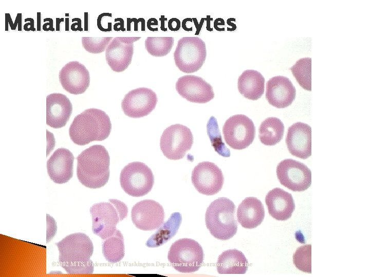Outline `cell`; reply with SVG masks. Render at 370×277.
Masks as SVG:
<instances>
[{
	"instance_id": "1",
	"label": "cell",
	"mask_w": 370,
	"mask_h": 277,
	"mask_svg": "<svg viewBox=\"0 0 370 277\" xmlns=\"http://www.w3.org/2000/svg\"><path fill=\"white\" fill-rule=\"evenodd\" d=\"M59 251V262L68 274H91L94 264L90 260L94 246L84 233L69 234L55 243Z\"/></svg>"
},
{
	"instance_id": "2",
	"label": "cell",
	"mask_w": 370,
	"mask_h": 277,
	"mask_svg": "<svg viewBox=\"0 0 370 277\" xmlns=\"http://www.w3.org/2000/svg\"><path fill=\"white\" fill-rule=\"evenodd\" d=\"M77 175L79 182L91 189L104 186L108 181L110 157L104 146L92 145L77 157Z\"/></svg>"
},
{
	"instance_id": "3",
	"label": "cell",
	"mask_w": 370,
	"mask_h": 277,
	"mask_svg": "<svg viewBox=\"0 0 370 277\" xmlns=\"http://www.w3.org/2000/svg\"><path fill=\"white\" fill-rule=\"evenodd\" d=\"M111 130L108 115L102 110L90 108L74 118L69 129V134L75 144L84 146L92 141L105 140Z\"/></svg>"
},
{
	"instance_id": "4",
	"label": "cell",
	"mask_w": 370,
	"mask_h": 277,
	"mask_svg": "<svg viewBox=\"0 0 370 277\" xmlns=\"http://www.w3.org/2000/svg\"><path fill=\"white\" fill-rule=\"evenodd\" d=\"M236 206L230 199L220 197L211 203L205 214V222L210 233L215 238L226 241L237 231Z\"/></svg>"
},
{
	"instance_id": "5",
	"label": "cell",
	"mask_w": 370,
	"mask_h": 277,
	"mask_svg": "<svg viewBox=\"0 0 370 277\" xmlns=\"http://www.w3.org/2000/svg\"><path fill=\"white\" fill-rule=\"evenodd\" d=\"M90 213L93 233L105 240L115 233L117 224L127 216L128 208L119 200L109 199L108 202L94 204Z\"/></svg>"
},
{
	"instance_id": "6",
	"label": "cell",
	"mask_w": 370,
	"mask_h": 277,
	"mask_svg": "<svg viewBox=\"0 0 370 277\" xmlns=\"http://www.w3.org/2000/svg\"><path fill=\"white\" fill-rule=\"evenodd\" d=\"M168 259L177 271L191 273L197 271L202 266L204 253L201 246L197 241L183 238L172 244Z\"/></svg>"
},
{
	"instance_id": "7",
	"label": "cell",
	"mask_w": 370,
	"mask_h": 277,
	"mask_svg": "<svg viewBox=\"0 0 370 277\" xmlns=\"http://www.w3.org/2000/svg\"><path fill=\"white\" fill-rule=\"evenodd\" d=\"M206 55V44L202 39L196 36L183 37L178 41L174 59L181 71L191 73L200 69Z\"/></svg>"
},
{
	"instance_id": "8",
	"label": "cell",
	"mask_w": 370,
	"mask_h": 277,
	"mask_svg": "<svg viewBox=\"0 0 370 277\" xmlns=\"http://www.w3.org/2000/svg\"><path fill=\"white\" fill-rule=\"evenodd\" d=\"M122 189L134 197L143 196L152 190L154 176L152 170L145 163L133 162L122 169L120 175Z\"/></svg>"
},
{
	"instance_id": "9",
	"label": "cell",
	"mask_w": 370,
	"mask_h": 277,
	"mask_svg": "<svg viewBox=\"0 0 370 277\" xmlns=\"http://www.w3.org/2000/svg\"><path fill=\"white\" fill-rule=\"evenodd\" d=\"M193 143L191 130L184 125L177 124L167 127L160 140V149L168 159L177 160L182 159Z\"/></svg>"
},
{
	"instance_id": "10",
	"label": "cell",
	"mask_w": 370,
	"mask_h": 277,
	"mask_svg": "<svg viewBox=\"0 0 370 277\" xmlns=\"http://www.w3.org/2000/svg\"><path fill=\"white\" fill-rule=\"evenodd\" d=\"M226 144L231 148L242 150L247 148L254 141L255 127L253 121L244 114L230 117L223 127Z\"/></svg>"
},
{
	"instance_id": "11",
	"label": "cell",
	"mask_w": 370,
	"mask_h": 277,
	"mask_svg": "<svg viewBox=\"0 0 370 277\" xmlns=\"http://www.w3.org/2000/svg\"><path fill=\"white\" fill-rule=\"evenodd\" d=\"M276 172L280 183L294 192L304 191L311 185L310 170L299 161L285 159L278 164Z\"/></svg>"
},
{
	"instance_id": "12",
	"label": "cell",
	"mask_w": 370,
	"mask_h": 277,
	"mask_svg": "<svg viewBox=\"0 0 370 277\" xmlns=\"http://www.w3.org/2000/svg\"><path fill=\"white\" fill-rule=\"evenodd\" d=\"M191 181L199 193L212 195L221 189L224 177L222 171L215 163L204 161L198 163L194 168Z\"/></svg>"
},
{
	"instance_id": "13",
	"label": "cell",
	"mask_w": 370,
	"mask_h": 277,
	"mask_svg": "<svg viewBox=\"0 0 370 277\" xmlns=\"http://www.w3.org/2000/svg\"><path fill=\"white\" fill-rule=\"evenodd\" d=\"M158 98L152 89L140 87L129 91L121 102L124 113L132 118H140L149 114L156 107Z\"/></svg>"
},
{
	"instance_id": "14",
	"label": "cell",
	"mask_w": 370,
	"mask_h": 277,
	"mask_svg": "<svg viewBox=\"0 0 370 277\" xmlns=\"http://www.w3.org/2000/svg\"><path fill=\"white\" fill-rule=\"evenodd\" d=\"M164 209L159 203L145 200L135 204L131 211L133 224L138 229L151 231L158 228L163 223Z\"/></svg>"
},
{
	"instance_id": "15",
	"label": "cell",
	"mask_w": 370,
	"mask_h": 277,
	"mask_svg": "<svg viewBox=\"0 0 370 277\" xmlns=\"http://www.w3.org/2000/svg\"><path fill=\"white\" fill-rule=\"evenodd\" d=\"M141 37H116L105 51V59L111 69L121 72L128 68L134 53V43Z\"/></svg>"
},
{
	"instance_id": "16",
	"label": "cell",
	"mask_w": 370,
	"mask_h": 277,
	"mask_svg": "<svg viewBox=\"0 0 370 277\" xmlns=\"http://www.w3.org/2000/svg\"><path fill=\"white\" fill-rule=\"evenodd\" d=\"M176 89L181 96L192 103L204 104L214 97L211 85L194 75L180 77L176 82Z\"/></svg>"
},
{
	"instance_id": "17",
	"label": "cell",
	"mask_w": 370,
	"mask_h": 277,
	"mask_svg": "<svg viewBox=\"0 0 370 277\" xmlns=\"http://www.w3.org/2000/svg\"><path fill=\"white\" fill-rule=\"evenodd\" d=\"M59 77L63 89L75 95L83 93L90 83L88 70L78 61H71L65 65L59 72Z\"/></svg>"
},
{
	"instance_id": "18",
	"label": "cell",
	"mask_w": 370,
	"mask_h": 277,
	"mask_svg": "<svg viewBox=\"0 0 370 277\" xmlns=\"http://www.w3.org/2000/svg\"><path fill=\"white\" fill-rule=\"evenodd\" d=\"M286 144L292 155L306 159L311 154V128L307 124L296 122L288 129Z\"/></svg>"
},
{
	"instance_id": "19",
	"label": "cell",
	"mask_w": 370,
	"mask_h": 277,
	"mask_svg": "<svg viewBox=\"0 0 370 277\" xmlns=\"http://www.w3.org/2000/svg\"><path fill=\"white\" fill-rule=\"evenodd\" d=\"M296 96V89L287 77L279 75L270 78L266 83V98L277 108L290 106Z\"/></svg>"
},
{
	"instance_id": "20",
	"label": "cell",
	"mask_w": 370,
	"mask_h": 277,
	"mask_svg": "<svg viewBox=\"0 0 370 277\" xmlns=\"http://www.w3.org/2000/svg\"><path fill=\"white\" fill-rule=\"evenodd\" d=\"M74 156L68 149H57L47 162V172L50 179L56 184L68 182L73 176Z\"/></svg>"
},
{
	"instance_id": "21",
	"label": "cell",
	"mask_w": 370,
	"mask_h": 277,
	"mask_svg": "<svg viewBox=\"0 0 370 277\" xmlns=\"http://www.w3.org/2000/svg\"><path fill=\"white\" fill-rule=\"evenodd\" d=\"M72 111V104L64 94L53 93L46 97V124L53 128L66 125Z\"/></svg>"
},
{
	"instance_id": "22",
	"label": "cell",
	"mask_w": 370,
	"mask_h": 277,
	"mask_svg": "<svg viewBox=\"0 0 370 277\" xmlns=\"http://www.w3.org/2000/svg\"><path fill=\"white\" fill-rule=\"evenodd\" d=\"M265 203L269 214L278 221L289 219L295 209L292 195L280 188H275L266 195Z\"/></svg>"
},
{
	"instance_id": "23",
	"label": "cell",
	"mask_w": 370,
	"mask_h": 277,
	"mask_svg": "<svg viewBox=\"0 0 370 277\" xmlns=\"http://www.w3.org/2000/svg\"><path fill=\"white\" fill-rule=\"evenodd\" d=\"M236 215L237 221L243 227L253 229L263 222L265 209L260 200L255 197H248L239 205Z\"/></svg>"
},
{
	"instance_id": "24",
	"label": "cell",
	"mask_w": 370,
	"mask_h": 277,
	"mask_svg": "<svg viewBox=\"0 0 370 277\" xmlns=\"http://www.w3.org/2000/svg\"><path fill=\"white\" fill-rule=\"evenodd\" d=\"M265 78L258 71L252 69L244 71L239 76L237 88L245 98L255 101L264 92Z\"/></svg>"
},
{
	"instance_id": "25",
	"label": "cell",
	"mask_w": 370,
	"mask_h": 277,
	"mask_svg": "<svg viewBox=\"0 0 370 277\" xmlns=\"http://www.w3.org/2000/svg\"><path fill=\"white\" fill-rule=\"evenodd\" d=\"M248 266L244 254L236 249L224 251L219 255L216 263L219 274H245Z\"/></svg>"
},
{
	"instance_id": "26",
	"label": "cell",
	"mask_w": 370,
	"mask_h": 277,
	"mask_svg": "<svg viewBox=\"0 0 370 277\" xmlns=\"http://www.w3.org/2000/svg\"><path fill=\"white\" fill-rule=\"evenodd\" d=\"M182 221L181 215L176 212L147 240L145 245L154 248L163 245L177 233Z\"/></svg>"
},
{
	"instance_id": "27",
	"label": "cell",
	"mask_w": 370,
	"mask_h": 277,
	"mask_svg": "<svg viewBox=\"0 0 370 277\" xmlns=\"http://www.w3.org/2000/svg\"><path fill=\"white\" fill-rule=\"evenodd\" d=\"M284 125L278 118L270 117L266 118L259 128V138L266 146H274L283 138Z\"/></svg>"
},
{
	"instance_id": "28",
	"label": "cell",
	"mask_w": 370,
	"mask_h": 277,
	"mask_svg": "<svg viewBox=\"0 0 370 277\" xmlns=\"http://www.w3.org/2000/svg\"><path fill=\"white\" fill-rule=\"evenodd\" d=\"M102 252L105 259L115 263L120 262L125 253L124 238L121 231L116 229L115 233L104 240Z\"/></svg>"
},
{
	"instance_id": "29",
	"label": "cell",
	"mask_w": 370,
	"mask_h": 277,
	"mask_svg": "<svg viewBox=\"0 0 370 277\" xmlns=\"http://www.w3.org/2000/svg\"><path fill=\"white\" fill-rule=\"evenodd\" d=\"M299 85L304 89L311 90V58L304 57L299 59L290 68Z\"/></svg>"
},
{
	"instance_id": "30",
	"label": "cell",
	"mask_w": 370,
	"mask_h": 277,
	"mask_svg": "<svg viewBox=\"0 0 370 277\" xmlns=\"http://www.w3.org/2000/svg\"><path fill=\"white\" fill-rule=\"evenodd\" d=\"M173 37H147L145 41V47L149 54L156 57L167 55L173 46Z\"/></svg>"
},
{
	"instance_id": "31",
	"label": "cell",
	"mask_w": 370,
	"mask_h": 277,
	"mask_svg": "<svg viewBox=\"0 0 370 277\" xmlns=\"http://www.w3.org/2000/svg\"><path fill=\"white\" fill-rule=\"evenodd\" d=\"M293 262L299 270L311 273V245H302L298 247L293 255Z\"/></svg>"
},
{
	"instance_id": "32",
	"label": "cell",
	"mask_w": 370,
	"mask_h": 277,
	"mask_svg": "<svg viewBox=\"0 0 370 277\" xmlns=\"http://www.w3.org/2000/svg\"><path fill=\"white\" fill-rule=\"evenodd\" d=\"M113 37H82V44L85 50L93 54L104 51Z\"/></svg>"
},
{
	"instance_id": "33",
	"label": "cell",
	"mask_w": 370,
	"mask_h": 277,
	"mask_svg": "<svg viewBox=\"0 0 370 277\" xmlns=\"http://www.w3.org/2000/svg\"><path fill=\"white\" fill-rule=\"evenodd\" d=\"M112 16L111 13H103L100 14L97 18V26L102 31L108 32L112 30V22L107 21Z\"/></svg>"
},
{
	"instance_id": "34",
	"label": "cell",
	"mask_w": 370,
	"mask_h": 277,
	"mask_svg": "<svg viewBox=\"0 0 370 277\" xmlns=\"http://www.w3.org/2000/svg\"><path fill=\"white\" fill-rule=\"evenodd\" d=\"M169 29L171 31H176L180 27V22L176 18H171L168 22Z\"/></svg>"
},
{
	"instance_id": "35",
	"label": "cell",
	"mask_w": 370,
	"mask_h": 277,
	"mask_svg": "<svg viewBox=\"0 0 370 277\" xmlns=\"http://www.w3.org/2000/svg\"><path fill=\"white\" fill-rule=\"evenodd\" d=\"M44 22H46L43 25V29L44 31H47L50 30V31H53L54 30V29L53 28V21L52 18H45L44 19Z\"/></svg>"
},
{
	"instance_id": "36",
	"label": "cell",
	"mask_w": 370,
	"mask_h": 277,
	"mask_svg": "<svg viewBox=\"0 0 370 277\" xmlns=\"http://www.w3.org/2000/svg\"><path fill=\"white\" fill-rule=\"evenodd\" d=\"M25 21L28 22L24 26V29L25 31H35V29L34 27V20L32 18H27L25 19Z\"/></svg>"
},
{
	"instance_id": "37",
	"label": "cell",
	"mask_w": 370,
	"mask_h": 277,
	"mask_svg": "<svg viewBox=\"0 0 370 277\" xmlns=\"http://www.w3.org/2000/svg\"><path fill=\"white\" fill-rule=\"evenodd\" d=\"M77 22L74 23L72 24L71 26V29L72 31H82V29L81 28V20L80 18H74Z\"/></svg>"
},
{
	"instance_id": "38",
	"label": "cell",
	"mask_w": 370,
	"mask_h": 277,
	"mask_svg": "<svg viewBox=\"0 0 370 277\" xmlns=\"http://www.w3.org/2000/svg\"><path fill=\"white\" fill-rule=\"evenodd\" d=\"M18 25V31H22V14L17 13L14 24V29H16Z\"/></svg>"
},
{
	"instance_id": "39",
	"label": "cell",
	"mask_w": 370,
	"mask_h": 277,
	"mask_svg": "<svg viewBox=\"0 0 370 277\" xmlns=\"http://www.w3.org/2000/svg\"><path fill=\"white\" fill-rule=\"evenodd\" d=\"M119 18V23H116L114 26V29L116 31H125V29L124 28V21L121 18Z\"/></svg>"
},
{
	"instance_id": "40",
	"label": "cell",
	"mask_w": 370,
	"mask_h": 277,
	"mask_svg": "<svg viewBox=\"0 0 370 277\" xmlns=\"http://www.w3.org/2000/svg\"><path fill=\"white\" fill-rule=\"evenodd\" d=\"M152 25H158V21L155 18H150L147 23V26L148 29L152 31Z\"/></svg>"
},
{
	"instance_id": "41",
	"label": "cell",
	"mask_w": 370,
	"mask_h": 277,
	"mask_svg": "<svg viewBox=\"0 0 370 277\" xmlns=\"http://www.w3.org/2000/svg\"><path fill=\"white\" fill-rule=\"evenodd\" d=\"M5 19H6V23H8L11 27V29L12 30H14V24L12 22V21L11 19L10 15L9 13L5 14Z\"/></svg>"
},
{
	"instance_id": "42",
	"label": "cell",
	"mask_w": 370,
	"mask_h": 277,
	"mask_svg": "<svg viewBox=\"0 0 370 277\" xmlns=\"http://www.w3.org/2000/svg\"><path fill=\"white\" fill-rule=\"evenodd\" d=\"M160 21H161V29L162 31H167V29L164 28V21H166L167 18H165L163 15H162L161 17L159 18Z\"/></svg>"
},
{
	"instance_id": "43",
	"label": "cell",
	"mask_w": 370,
	"mask_h": 277,
	"mask_svg": "<svg viewBox=\"0 0 370 277\" xmlns=\"http://www.w3.org/2000/svg\"><path fill=\"white\" fill-rule=\"evenodd\" d=\"M41 13L40 12L37 13V30H41Z\"/></svg>"
},
{
	"instance_id": "44",
	"label": "cell",
	"mask_w": 370,
	"mask_h": 277,
	"mask_svg": "<svg viewBox=\"0 0 370 277\" xmlns=\"http://www.w3.org/2000/svg\"><path fill=\"white\" fill-rule=\"evenodd\" d=\"M64 21V18H56V30L60 31V24L61 22Z\"/></svg>"
},
{
	"instance_id": "45",
	"label": "cell",
	"mask_w": 370,
	"mask_h": 277,
	"mask_svg": "<svg viewBox=\"0 0 370 277\" xmlns=\"http://www.w3.org/2000/svg\"><path fill=\"white\" fill-rule=\"evenodd\" d=\"M66 24H65V30H69L68 27H69V19L68 18H66Z\"/></svg>"
}]
</instances>
